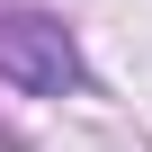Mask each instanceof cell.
I'll use <instances>...</instances> for the list:
<instances>
[{
    "mask_svg": "<svg viewBox=\"0 0 152 152\" xmlns=\"http://www.w3.org/2000/svg\"><path fill=\"white\" fill-rule=\"evenodd\" d=\"M0 81H18L36 99H63L72 81H81V54H72V36L54 18L18 9V18H0Z\"/></svg>",
    "mask_w": 152,
    "mask_h": 152,
    "instance_id": "6da1fadb",
    "label": "cell"
}]
</instances>
